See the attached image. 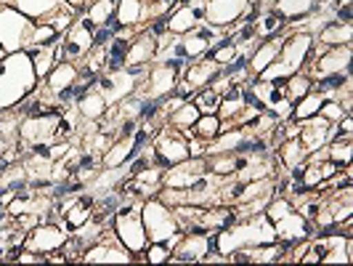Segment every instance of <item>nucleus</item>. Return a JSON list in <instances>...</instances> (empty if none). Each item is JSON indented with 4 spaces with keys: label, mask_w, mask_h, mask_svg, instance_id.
Masks as SVG:
<instances>
[{
    "label": "nucleus",
    "mask_w": 353,
    "mask_h": 266,
    "mask_svg": "<svg viewBox=\"0 0 353 266\" xmlns=\"http://www.w3.org/2000/svg\"><path fill=\"white\" fill-rule=\"evenodd\" d=\"M37 75L27 51L6 53L0 59V112L14 109L37 88Z\"/></svg>",
    "instance_id": "nucleus-1"
},
{
    "label": "nucleus",
    "mask_w": 353,
    "mask_h": 266,
    "mask_svg": "<svg viewBox=\"0 0 353 266\" xmlns=\"http://www.w3.org/2000/svg\"><path fill=\"white\" fill-rule=\"evenodd\" d=\"M265 243H276V231H274V224L265 218V213H258V216L239 218L236 224L215 231V248L212 250L229 256L231 250L265 245Z\"/></svg>",
    "instance_id": "nucleus-2"
},
{
    "label": "nucleus",
    "mask_w": 353,
    "mask_h": 266,
    "mask_svg": "<svg viewBox=\"0 0 353 266\" xmlns=\"http://www.w3.org/2000/svg\"><path fill=\"white\" fill-rule=\"evenodd\" d=\"M311 48H314V35H308V32H287L279 56L271 61V67H265L261 72L258 80H287L290 75L303 72L308 56H311Z\"/></svg>",
    "instance_id": "nucleus-3"
},
{
    "label": "nucleus",
    "mask_w": 353,
    "mask_h": 266,
    "mask_svg": "<svg viewBox=\"0 0 353 266\" xmlns=\"http://www.w3.org/2000/svg\"><path fill=\"white\" fill-rule=\"evenodd\" d=\"M141 202L143 200H139V197H125L123 205L117 208L114 218H112V231H114V237H117L133 256L141 253V250L149 245V237H146L143 218H141Z\"/></svg>",
    "instance_id": "nucleus-4"
},
{
    "label": "nucleus",
    "mask_w": 353,
    "mask_h": 266,
    "mask_svg": "<svg viewBox=\"0 0 353 266\" xmlns=\"http://www.w3.org/2000/svg\"><path fill=\"white\" fill-rule=\"evenodd\" d=\"M141 218H143V229L149 243H168L173 234L181 231L178 227L176 211L170 205H165L159 197H149L141 202Z\"/></svg>",
    "instance_id": "nucleus-5"
},
{
    "label": "nucleus",
    "mask_w": 353,
    "mask_h": 266,
    "mask_svg": "<svg viewBox=\"0 0 353 266\" xmlns=\"http://www.w3.org/2000/svg\"><path fill=\"white\" fill-rule=\"evenodd\" d=\"M32 27L35 21L24 17L17 6H0V46L6 53L24 51Z\"/></svg>",
    "instance_id": "nucleus-6"
},
{
    "label": "nucleus",
    "mask_w": 353,
    "mask_h": 266,
    "mask_svg": "<svg viewBox=\"0 0 353 266\" xmlns=\"http://www.w3.org/2000/svg\"><path fill=\"white\" fill-rule=\"evenodd\" d=\"M152 152L154 158L152 162L159 165V168H170V165H178L183 160H189V139L183 131L178 128H170V125H159V131L154 133V144H152Z\"/></svg>",
    "instance_id": "nucleus-7"
},
{
    "label": "nucleus",
    "mask_w": 353,
    "mask_h": 266,
    "mask_svg": "<svg viewBox=\"0 0 353 266\" xmlns=\"http://www.w3.org/2000/svg\"><path fill=\"white\" fill-rule=\"evenodd\" d=\"M104 234L106 237H101L99 243H93L90 248L83 250L80 264H133V261H136V256L114 237L112 227H109Z\"/></svg>",
    "instance_id": "nucleus-8"
},
{
    "label": "nucleus",
    "mask_w": 353,
    "mask_h": 266,
    "mask_svg": "<svg viewBox=\"0 0 353 266\" xmlns=\"http://www.w3.org/2000/svg\"><path fill=\"white\" fill-rule=\"evenodd\" d=\"M67 240H70V229L67 227H61L56 221H40L37 227H32L24 234V248L48 256V253H56V250L64 248Z\"/></svg>",
    "instance_id": "nucleus-9"
},
{
    "label": "nucleus",
    "mask_w": 353,
    "mask_h": 266,
    "mask_svg": "<svg viewBox=\"0 0 353 266\" xmlns=\"http://www.w3.org/2000/svg\"><path fill=\"white\" fill-rule=\"evenodd\" d=\"M351 53L353 46H337V48H327L324 53H316V56H308L303 72L314 80V77H321V75H332V72H345L351 70Z\"/></svg>",
    "instance_id": "nucleus-10"
},
{
    "label": "nucleus",
    "mask_w": 353,
    "mask_h": 266,
    "mask_svg": "<svg viewBox=\"0 0 353 266\" xmlns=\"http://www.w3.org/2000/svg\"><path fill=\"white\" fill-rule=\"evenodd\" d=\"M139 80L130 70H114V72H101L96 88L101 91V96L106 99V104L114 106L120 104L125 96H130L133 91L139 88Z\"/></svg>",
    "instance_id": "nucleus-11"
},
{
    "label": "nucleus",
    "mask_w": 353,
    "mask_h": 266,
    "mask_svg": "<svg viewBox=\"0 0 353 266\" xmlns=\"http://www.w3.org/2000/svg\"><path fill=\"white\" fill-rule=\"evenodd\" d=\"M212 248H215V234H189V231H183V237L176 243L168 264H199Z\"/></svg>",
    "instance_id": "nucleus-12"
},
{
    "label": "nucleus",
    "mask_w": 353,
    "mask_h": 266,
    "mask_svg": "<svg viewBox=\"0 0 353 266\" xmlns=\"http://www.w3.org/2000/svg\"><path fill=\"white\" fill-rule=\"evenodd\" d=\"M178 75L176 70H170L168 64H152L149 67V72L143 75L141 80H139V93H143V96H149V99H165V96H170L173 93V88H176L178 83Z\"/></svg>",
    "instance_id": "nucleus-13"
},
{
    "label": "nucleus",
    "mask_w": 353,
    "mask_h": 266,
    "mask_svg": "<svg viewBox=\"0 0 353 266\" xmlns=\"http://www.w3.org/2000/svg\"><path fill=\"white\" fill-rule=\"evenodd\" d=\"M205 173H208V160L189 158V160H183V162H178V165L165 168L162 187H168V189H189V187L196 184Z\"/></svg>",
    "instance_id": "nucleus-14"
},
{
    "label": "nucleus",
    "mask_w": 353,
    "mask_h": 266,
    "mask_svg": "<svg viewBox=\"0 0 353 266\" xmlns=\"http://www.w3.org/2000/svg\"><path fill=\"white\" fill-rule=\"evenodd\" d=\"M165 21H168V32L170 35H186V32H192L194 27H199L205 21V0L178 3L176 8L165 17Z\"/></svg>",
    "instance_id": "nucleus-15"
},
{
    "label": "nucleus",
    "mask_w": 353,
    "mask_h": 266,
    "mask_svg": "<svg viewBox=\"0 0 353 266\" xmlns=\"http://www.w3.org/2000/svg\"><path fill=\"white\" fill-rule=\"evenodd\" d=\"M250 0H205V21L212 27L229 30L248 11Z\"/></svg>",
    "instance_id": "nucleus-16"
},
{
    "label": "nucleus",
    "mask_w": 353,
    "mask_h": 266,
    "mask_svg": "<svg viewBox=\"0 0 353 266\" xmlns=\"http://www.w3.org/2000/svg\"><path fill=\"white\" fill-rule=\"evenodd\" d=\"M353 40V24L351 21H330L327 27H321L314 35V48L311 56L324 53L327 48H337V46H351Z\"/></svg>",
    "instance_id": "nucleus-17"
},
{
    "label": "nucleus",
    "mask_w": 353,
    "mask_h": 266,
    "mask_svg": "<svg viewBox=\"0 0 353 266\" xmlns=\"http://www.w3.org/2000/svg\"><path fill=\"white\" fill-rule=\"evenodd\" d=\"M274 231H276V240H279L282 245H287V248L295 245V243H301V240L314 237V227H311L298 211L287 213L284 218L274 221Z\"/></svg>",
    "instance_id": "nucleus-18"
},
{
    "label": "nucleus",
    "mask_w": 353,
    "mask_h": 266,
    "mask_svg": "<svg viewBox=\"0 0 353 266\" xmlns=\"http://www.w3.org/2000/svg\"><path fill=\"white\" fill-rule=\"evenodd\" d=\"M330 136H332V123L324 120L321 115H314V117H308V120H301V133H298V139H301L303 146L308 149V155L324 149V146L330 144Z\"/></svg>",
    "instance_id": "nucleus-19"
},
{
    "label": "nucleus",
    "mask_w": 353,
    "mask_h": 266,
    "mask_svg": "<svg viewBox=\"0 0 353 266\" xmlns=\"http://www.w3.org/2000/svg\"><path fill=\"white\" fill-rule=\"evenodd\" d=\"M221 75V64H215V61H210V59H194V61H189L186 67H183V72H181V77L192 86L194 91H202L208 88V86H212V80Z\"/></svg>",
    "instance_id": "nucleus-20"
},
{
    "label": "nucleus",
    "mask_w": 353,
    "mask_h": 266,
    "mask_svg": "<svg viewBox=\"0 0 353 266\" xmlns=\"http://www.w3.org/2000/svg\"><path fill=\"white\" fill-rule=\"evenodd\" d=\"M77 80H80L77 64H74V61H59L51 70V75H48L46 80H40V83H43V91H46V93H51L53 104H56V93H61L64 88H72Z\"/></svg>",
    "instance_id": "nucleus-21"
},
{
    "label": "nucleus",
    "mask_w": 353,
    "mask_h": 266,
    "mask_svg": "<svg viewBox=\"0 0 353 266\" xmlns=\"http://www.w3.org/2000/svg\"><path fill=\"white\" fill-rule=\"evenodd\" d=\"M282 43H284V35L261 40V46L252 51V56H250V61H248V70H250V77H252V80H258L261 72H263L265 67H271V61H274V59L279 56V51H282Z\"/></svg>",
    "instance_id": "nucleus-22"
},
{
    "label": "nucleus",
    "mask_w": 353,
    "mask_h": 266,
    "mask_svg": "<svg viewBox=\"0 0 353 266\" xmlns=\"http://www.w3.org/2000/svg\"><path fill=\"white\" fill-rule=\"evenodd\" d=\"M157 56V37H152L149 32H139L130 40V48L125 56V67H139V64H154Z\"/></svg>",
    "instance_id": "nucleus-23"
},
{
    "label": "nucleus",
    "mask_w": 353,
    "mask_h": 266,
    "mask_svg": "<svg viewBox=\"0 0 353 266\" xmlns=\"http://www.w3.org/2000/svg\"><path fill=\"white\" fill-rule=\"evenodd\" d=\"M143 146H136L133 139H114L109 144L104 155H101V165L104 168H120V165H128L133 158H139Z\"/></svg>",
    "instance_id": "nucleus-24"
},
{
    "label": "nucleus",
    "mask_w": 353,
    "mask_h": 266,
    "mask_svg": "<svg viewBox=\"0 0 353 266\" xmlns=\"http://www.w3.org/2000/svg\"><path fill=\"white\" fill-rule=\"evenodd\" d=\"M114 19H117L123 27H136V30H141L143 21H146V3H143V0H117Z\"/></svg>",
    "instance_id": "nucleus-25"
},
{
    "label": "nucleus",
    "mask_w": 353,
    "mask_h": 266,
    "mask_svg": "<svg viewBox=\"0 0 353 266\" xmlns=\"http://www.w3.org/2000/svg\"><path fill=\"white\" fill-rule=\"evenodd\" d=\"M274 152H276L279 165H282L284 171H292L295 165H301V162L308 160V149L303 146V142L298 139V136H295V139H284Z\"/></svg>",
    "instance_id": "nucleus-26"
},
{
    "label": "nucleus",
    "mask_w": 353,
    "mask_h": 266,
    "mask_svg": "<svg viewBox=\"0 0 353 266\" xmlns=\"http://www.w3.org/2000/svg\"><path fill=\"white\" fill-rule=\"evenodd\" d=\"M74 106H77L80 117H83V120H90V123H99V120L106 115V109H109V104H106V99L101 96V91L99 88L88 91Z\"/></svg>",
    "instance_id": "nucleus-27"
},
{
    "label": "nucleus",
    "mask_w": 353,
    "mask_h": 266,
    "mask_svg": "<svg viewBox=\"0 0 353 266\" xmlns=\"http://www.w3.org/2000/svg\"><path fill=\"white\" fill-rule=\"evenodd\" d=\"M319 0H274V11L279 14V17L287 21V24H292V21H298V19H305L314 8H316Z\"/></svg>",
    "instance_id": "nucleus-28"
},
{
    "label": "nucleus",
    "mask_w": 353,
    "mask_h": 266,
    "mask_svg": "<svg viewBox=\"0 0 353 266\" xmlns=\"http://www.w3.org/2000/svg\"><path fill=\"white\" fill-rule=\"evenodd\" d=\"M353 70H345V72H332V75H321V77H314L311 80V91H316L321 93L324 99H335L337 91L343 88L345 83H351Z\"/></svg>",
    "instance_id": "nucleus-29"
},
{
    "label": "nucleus",
    "mask_w": 353,
    "mask_h": 266,
    "mask_svg": "<svg viewBox=\"0 0 353 266\" xmlns=\"http://www.w3.org/2000/svg\"><path fill=\"white\" fill-rule=\"evenodd\" d=\"M61 3H64V0H14V6H17L24 17L32 19V21L48 19L53 11L61 8Z\"/></svg>",
    "instance_id": "nucleus-30"
},
{
    "label": "nucleus",
    "mask_w": 353,
    "mask_h": 266,
    "mask_svg": "<svg viewBox=\"0 0 353 266\" xmlns=\"http://www.w3.org/2000/svg\"><path fill=\"white\" fill-rule=\"evenodd\" d=\"M255 27V35L258 40H268V37H279L287 35V21H284L274 8H268L265 14H261V19L252 24Z\"/></svg>",
    "instance_id": "nucleus-31"
},
{
    "label": "nucleus",
    "mask_w": 353,
    "mask_h": 266,
    "mask_svg": "<svg viewBox=\"0 0 353 266\" xmlns=\"http://www.w3.org/2000/svg\"><path fill=\"white\" fill-rule=\"evenodd\" d=\"M59 43V40H56ZM56 43L53 46H40V48H30V59H32V67H35V75L37 80H46L51 70L59 64V59H56Z\"/></svg>",
    "instance_id": "nucleus-32"
},
{
    "label": "nucleus",
    "mask_w": 353,
    "mask_h": 266,
    "mask_svg": "<svg viewBox=\"0 0 353 266\" xmlns=\"http://www.w3.org/2000/svg\"><path fill=\"white\" fill-rule=\"evenodd\" d=\"M321 104H324V96H321V93H316V91H308L303 99H298V102H295V106H292V115H290V117H292L295 123L308 120V117L319 115Z\"/></svg>",
    "instance_id": "nucleus-33"
},
{
    "label": "nucleus",
    "mask_w": 353,
    "mask_h": 266,
    "mask_svg": "<svg viewBox=\"0 0 353 266\" xmlns=\"http://www.w3.org/2000/svg\"><path fill=\"white\" fill-rule=\"evenodd\" d=\"M114 8H117V3H114V0H90L80 14L88 19L93 27H101V24H106L109 19L114 17Z\"/></svg>",
    "instance_id": "nucleus-34"
},
{
    "label": "nucleus",
    "mask_w": 353,
    "mask_h": 266,
    "mask_svg": "<svg viewBox=\"0 0 353 266\" xmlns=\"http://www.w3.org/2000/svg\"><path fill=\"white\" fill-rule=\"evenodd\" d=\"M196 117H199V109L194 106V102H183L176 112H170V115L165 117V125L183 131V128H194Z\"/></svg>",
    "instance_id": "nucleus-35"
},
{
    "label": "nucleus",
    "mask_w": 353,
    "mask_h": 266,
    "mask_svg": "<svg viewBox=\"0 0 353 266\" xmlns=\"http://www.w3.org/2000/svg\"><path fill=\"white\" fill-rule=\"evenodd\" d=\"M324 158L337 162L340 168H343V165H351L353 142L351 139H335V142H330L327 146H324Z\"/></svg>",
    "instance_id": "nucleus-36"
},
{
    "label": "nucleus",
    "mask_w": 353,
    "mask_h": 266,
    "mask_svg": "<svg viewBox=\"0 0 353 266\" xmlns=\"http://www.w3.org/2000/svg\"><path fill=\"white\" fill-rule=\"evenodd\" d=\"M59 37L61 35L53 30L48 21H35V27H32V32H30V40H27V48H24V51L40 48V46H53Z\"/></svg>",
    "instance_id": "nucleus-37"
},
{
    "label": "nucleus",
    "mask_w": 353,
    "mask_h": 266,
    "mask_svg": "<svg viewBox=\"0 0 353 266\" xmlns=\"http://www.w3.org/2000/svg\"><path fill=\"white\" fill-rule=\"evenodd\" d=\"M192 131H194L196 139H202V142H212V139L223 131V123H221V117H218V115H199Z\"/></svg>",
    "instance_id": "nucleus-38"
},
{
    "label": "nucleus",
    "mask_w": 353,
    "mask_h": 266,
    "mask_svg": "<svg viewBox=\"0 0 353 266\" xmlns=\"http://www.w3.org/2000/svg\"><path fill=\"white\" fill-rule=\"evenodd\" d=\"M194 106L199 109V115H218V106H221V91H215L212 86L196 91L194 93Z\"/></svg>",
    "instance_id": "nucleus-39"
},
{
    "label": "nucleus",
    "mask_w": 353,
    "mask_h": 266,
    "mask_svg": "<svg viewBox=\"0 0 353 266\" xmlns=\"http://www.w3.org/2000/svg\"><path fill=\"white\" fill-rule=\"evenodd\" d=\"M311 91V77L305 75V72H295V75H290L287 80H284V93H287V99L295 104L298 99H303L305 93Z\"/></svg>",
    "instance_id": "nucleus-40"
},
{
    "label": "nucleus",
    "mask_w": 353,
    "mask_h": 266,
    "mask_svg": "<svg viewBox=\"0 0 353 266\" xmlns=\"http://www.w3.org/2000/svg\"><path fill=\"white\" fill-rule=\"evenodd\" d=\"M295 208H292V200L284 195H274L271 200H268V205H265V218L274 224V221H279V218H284L287 213H292Z\"/></svg>",
    "instance_id": "nucleus-41"
},
{
    "label": "nucleus",
    "mask_w": 353,
    "mask_h": 266,
    "mask_svg": "<svg viewBox=\"0 0 353 266\" xmlns=\"http://www.w3.org/2000/svg\"><path fill=\"white\" fill-rule=\"evenodd\" d=\"M170 248L165 243H149L141 253H136V261H149V264H168Z\"/></svg>",
    "instance_id": "nucleus-42"
},
{
    "label": "nucleus",
    "mask_w": 353,
    "mask_h": 266,
    "mask_svg": "<svg viewBox=\"0 0 353 266\" xmlns=\"http://www.w3.org/2000/svg\"><path fill=\"white\" fill-rule=\"evenodd\" d=\"M176 6H178V0H152V3H146V21L165 19Z\"/></svg>",
    "instance_id": "nucleus-43"
},
{
    "label": "nucleus",
    "mask_w": 353,
    "mask_h": 266,
    "mask_svg": "<svg viewBox=\"0 0 353 266\" xmlns=\"http://www.w3.org/2000/svg\"><path fill=\"white\" fill-rule=\"evenodd\" d=\"M319 115H321L324 120H330V123H337V120H340V117H345L348 112L337 104L335 99H324V104H321V109H319Z\"/></svg>",
    "instance_id": "nucleus-44"
},
{
    "label": "nucleus",
    "mask_w": 353,
    "mask_h": 266,
    "mask_svg": "<svg viewBox=\"0 0 353 266\" xmlns=\"http://www.w3.org/2000/svg\"><path fill=\"white\" fill-rule=\"evenodd\" d=\"M19 264H46V256L43 253H37V250H21V256H19Z\"/></svg>",
    "instance_id": "nucleus-45"
},
{
    "label": "nucleus",
    "mask_w": 353,
    "mask_h": 266,
    "mask_svg": "<svg viewBox=\"0 0 353 266\" xmlns=\"http://www.w3.org/2000/svg\"><path fill=\"white\" fill-rule=\"evenodd\" d=\"M250 6L258 8V11H268V8L274 6V0H250Z\"/></svg>",
    "instance_id": "nucleus-46"
},
{
    "label": "nucleus",
    "mask_w": 353,
    "mask_h": 266,
    "mask_svg": "<svg viewBox=\"0 0 353 266\" xmlns=\"http://www.w3.org/2000/svg\"><path fill=\"white\" fill-rule=\"evenodd\" d=\"M67 3H70L72 8H77V11H83V8H85V6H88L90 0H67Z\"/></svg>",
    "instance_id": "nucleus-47"
},
{
    "label": "nucleus",
    "mask_w": 353,
    "mask_h": 266,
    "mask_svg": "<svg viewBox=\"0 0 353 266\" xmlns=\"http://www.w3.org/2000/svg\"><path fill=\"white\" fill-rule=\"evenodd\" d=\"M3 56H6V51H3V46H0V59H3Z\"/></svg>",
    "instance_id": "nucleus-48"
},
{
    "label": "nucleus",
    "mask_w": 353,
    "mask_h": 266,
    "mask_svg": "<svg viewBox=\"0 0 353 266\" xmlns=\"http://www.w3.org/2000/svg\"><path fill=\"white\" fill-rule=\"evenodd\" d=\"M178 3H186V0H178Z\"/></svg>",
    "instance_id": "nucleus-49"
},
{
    "label": "nucleus",
    "mask_w": 353,
    "mask_h": 266,
    "mask_svg": "<svg viewBox=\"0 0 353 266\" xmlns=\"http://www.w3.org/2000/svg\"><path fill=\"white\" fill-rule=\"evenodd\" d=\"M143 3H152V0H143Z\"/></svg>",
    "instance_id": "nucleus-50"
}]
</instances>
